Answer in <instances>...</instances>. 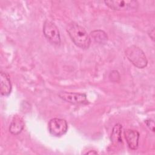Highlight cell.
Returning a JSON list of instances; mask_svg holds the SVG:
<instances>
[{
  "label": "cell",
  "mask_w": 155,
  "mask_h": 155,
  "mask_svg": "<svg viewBox=\"0 0 155 155\" xmlns=\"http://www.w3.org/2000/svg\"><path fill=\"white\" fill-rule=\"evenodd\" d=\"M24 127L23 119L19 115L14 116L9 127V131L14 135H18L22 131Z\"/></svg>",
  "instance_id": "9c48e42d"
},
{
  "label": "cell",
  "mask_w": 155,
  "mask_h": 155,
  "mask_svg": "<svg viewBox=\"0 0 155 155\" xmlns=\"http://www.w3.org/2000/svg\"><path fill=\"white\" fill-rule=\"evenodd\" d=\"M127 59L136 67L143 68L147 65L148 61L144 52L136 45L128 47L125 51Z\"/></svg>",
  "instance_id": "7a4b0ae2"
},
{
  "label": "cell",
  "mask_w": 155,
  "mask_h": 155,
  "mask_svg": "<svg viewBox=\"0 0 155 155\" xmlns=\"http://www.w3.org/2000/svg\"><path fill=\"white\" fill-rule=\"evenodd\" d=\"M12 84L10 76L7 73L1 71L0 73V91L2 96H8L12 91Z\"/></svg>",
  "instance_id": "ba28073f"
},
{
  "label": "cell",
  "mask_w": 155,
  "mask_h": 155,
  "mask_svg": "<svg viewBox=\"0 0 155 155\" xmlns=\"http://www.w3.org/2000/svg\"><path fill=\"white\" fill-rule=\"evenodd\" d=\"M91 36L95 42L101 44H105L108 41L107 33L101 30H96L91 31Z\"/></svg>",
  "instance_id": "8fae6325"
},
{
  "label": "cell",
  "mask_w": 155,
  "mask_h": 155,
  "mask_svg": "<svg viewBox=\"0 0 155 155\" xmlns=\"http://www.w3.org/2000/svg\"><path fill=\"white\" fill-rule=\"evenodd\" d=\"M122 125L120 124H116L113 128L110 137L111 140L112 141L113 143L117 144L122 142Z\"/></svg>",
  "instance_id": "30bf717a"
},
{
  "label": "cell",
  "mask_w": 155,
  "mask_h": 155,
  "mask_svg": "<svg viewBox=\"0 0 155 155\" xmlns=\"http://www.w3.org/2000/svg\"><path fill=\"white\" fill-rule=\"evenodd\" d=\"M119 73L118 71H113L110 74V79L112 81H117L116 78H117L118 79H119V78L120 76H117V75H119Z\"/></svg>",
  "instance_id": "4fadbf2b"
},
{
  "label": "cell",
  "mask_w": 155,
  "mask_h": 155,
  "mask_svg": "<svg viewBox=\"0 0 155 155\" xmlns=\"http://www.w3.org/2000/svg\"><path fill=\"white\" fill-rule=\"evenodd\" d=\"M43 33L45 38L51 43L59 45L61 43V36L57 26L50 21H45L43 25Z\"/></svg>",
  "instance_id": "3957f363"
},
{
  "label": "cell",
  "mask_w": 155,
  "mask_h": 155,
  "mask_svg": "<svg viewBox=\"0 0 155 155\" xmlns=\"http://www.w3.org/2000/svg\"><path fill=\"white\" fill-rule=\"evenodd\" d=\"M50 133L54 136H61L66 133L68 129L67 121L61 118L51 119L48 124Z\"/></svg>",
  "instance_id": "277c9868"
},
{
  "label": "cell",
  "mask_w": 155,
  "mask_h": 155,
  "mask_svg": "<svg viewBox=\"0 0 155 155\" xmlns=\"http://www.w3.org/2000/svg\"><path fill=\"white\" fill-rule=\"evenodd\" d=\"M145 122L146 124V125H147V127L152 131H154V122L152 119H148L145 120Z\"/></svg>",
  "instance_id": "7c38bea8"
},
{
  "label": "cell",
  "mask_w": 155,
  "mask_h": 155,
  "mask_svg": "<svg viewBox=\"0 0 155 155\" xmlns=\"http://www.w3.org/2000/svg\"><path fill=\"white\" fill-rule=\"evenodd\" d=\"M124 134L129 148L133 150H136L139 145V133L136 130L128 129L125 131Z\"/></svg>",
  "instance_id": "52a82bcc"
},
{
  "label": "cell",
  "mask_w": 155,
  "mask_h": 155,
  "mask_svg": "<svg viewBox=\"0 0 155 155\" xmlns=\"http://www.w3.org/2000/svg\"><path fill=\"white\" fill-rule=\"evenodd\" d=\"M67 30L76 45L84 50L89 48L90 38L84 27L76 22H71L68 24Z\"/></svg>",
  "instance_id": "6da1fadb"
},
{
  "label": "cell",
  "mask_w": 155,
  "mask_h": 155,
  "mask_svg": "<svg viewBox=\"0 0 155 155\" xmlns=\"http://www.w3.org/2000/svg\"><path fill=\"white\" fill-rule=\"evenodd\" d=\"M86 154H97V152L94 151V150H92V151H90L88 152H87Z\"/></svg>",
  "instance_id": "9a60e30c"
},
{
  "label": "cell",
  "mask_w": 155,
  "mask_h": 155,
  "mask_svg": "<svg viewBox=\"0 0 155 155\" xmlns=\"http://www.w3.org/2000/svg\"><path fill=\"white\" fill-rule=\"evenodd\" d=\"M58 96L62 100L73 104H87L88 103L87 96L84 93L61 91Z\"/></svg>",
  "instance_id": "8992f818"
},
{
  "label": "cell",
  "mask_w": 155,
  "mask_h": 155,
  "mask_svg": "<svg viewBox=\"0 0 155 155\" xmlns=\"http://www.w3.org/2000/svg\"><path fill=\"white\" fill-rule=\"evenodd\" d=\"M106 5L113 10H131L136 9L138 3L136 1H105Z\"/></svg>",
  "instance_id": "5b68a950"
},
{
  "label": "cell",
  "mask_w": 155,
  "mask_h": 155,
  "mask_svg": "<svg viewBox=\"0 0 155 155\" xmlns=\"http://www.w3.org/2000/svg\"><path fill=\"white\" fill-rule=\"evenodd\" d=\"M149 35H150V38L153 40H154V28L151 30H150V33Z\"/></svg>",
  "instance_id": "5bb4252c"
}]
</instances>
